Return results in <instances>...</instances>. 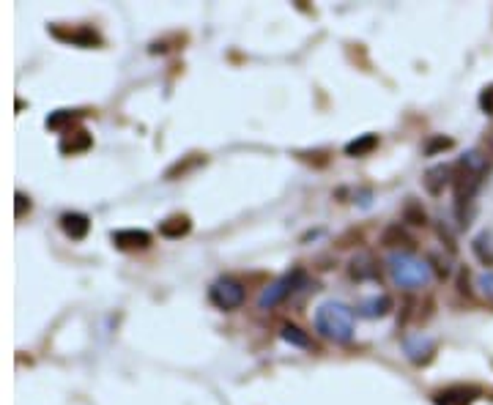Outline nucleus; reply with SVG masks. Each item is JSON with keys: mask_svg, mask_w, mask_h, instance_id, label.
Instances as JSON below:
<instances>
[{"mask_svg": "<svg viewBox=\"0 0 493 405\" xmlns=\"http://www.w3.org/2000/svg\"><path fill=\"white\" fill-rule=\"evenodd\" d=\"M488 173V159L480 156L477 151L466 153L458 165H455V176H452V189H455V211H458V219L463 225V208L474 200L482 176Z\"/></svg>", "mask_w": 493, "mask_h": 405, "instance_id": "f257e3e1", "label": "nucleus"}, {"mask_svg": "<svg viewBox=\"0 0 493 405\" xmlns=\"http://www.w3.org/2000/svg\"><path fill=\"white\" fill-rule=\"evenodd\" d=\"M316 331L332 342H348L354 337V309L340 302H326L316 309Z\"/></svg>", "mask_w": 493, "mask_h": 405, "instance_id": "f03ea898", "label": "nucleus"}, {"mask_svg": "<svg viewBox=\"0 0 493 405\" xmlns=\"http://www.w3.org/2000/svg\"><path fill=\"white\" fill-rule=\"evenodd\" d=\"M389 266V274H392L394 285L406 288V290H414V288H425L430 279H433V271H430V263L419 260L408 252H394L389 255L387 260Z\"/></svg>", "mask_w": 493, "mask_h": 405, "instance_id": "7ed1b4c3", "label": "nucleus"}, {"mask_svg": "<svg viewBox=\"0 0 493 405\" xmlns=\"http://www.w3.org/2000/svg\"><path fill=\"white\" fill-rule=\"evenodd\" d=\"M304 285H307V271L304 269H291L288 274H282L277 282H271L269 288L258 296V309H274L277 304H282L291 293H296Z\"/></svg>", "mask_w": 493, "mask_h": 405, "instance_id": "20e7f679", "label": "nucleus"}, {"mask_svg": "<svg viewBox=\"0 0 493 405\" xmlns=\"http://www.w3.org/2000/svg\"><path fill=\"white\" fill-rule=\"evenodd\" d=\"M208 299H211L214 307H220V309H239L246 299V290L242 282L225 277V279H217V282L208 288Z\"/></svg>", "mask_w": 493, "mask_h": 405, "instance_id": "39448f33", "label": "nucleus"}, {"mask_svg": "<svg viewBox=\"0 0 493 405\" xmlns=\"http://www.w3.org/2000/svg\"><path fill=\"white\" fill-rule=\"evenodd\" d=\"M49 33L61 41H69L74 47H99L101 44V36H99L94 27H72V30H63V27H49Z\"/></svg>", "mask_w": 493, "mask_h": 405, "instance_id": "423d86ee", "label": "nucleus"}, {"mask_svg": "<svg viewBox=\"0 0 493 405\" xmlns=\"http://www.w3.org/2000/svg\"><path fill=\"white\" fill-rule=\"evenodd\" d=\"M480 397V389L474 386H447V389H439L433 394V403L436 405H471Z\"/></svg>", "mask_w": 493, "mask_h": 405, "instance_id": "0eeeda50", "label": "nucleus"}, {"mask_svg": "<svg viewBox=\"0 0 493 405\" xmlns=\"http://www.w3.org/2000/svg\"><path fill=\"white\" fill-rule=\"evenodd\" d=\"M113 244L118 250H146L151 244V233L146 230H137V228H129V230H113Z\"/></svg>", "mask_w": 493, "mask_h": 405, "instance_id": "6e6552de", "label": "nucleus"}, {"mask_svg": "<svg viewBox=\"0 0 493 405\" xmlns=\"http://www.w3.org/2000/svg\"><path fill=\"white\" fill-rule=\"evenodd\" d=\"M406 354L414 364H428L433 354H436V342L425 334H417V337H408L406 340Z\"/></svg>", "mask_w": 493, "mask_h": 405, "instance_id": "1a4fd4ad", "label": "nucleus"}, {"mask_svg": "<svg viewBox=\"0 0 493 405\" xmlns=\"http://www.w3.org/2000/svg\"><path fill=\"white\" fill-rule=\"evenodd\" d=\"M452 176H455V167H452V165H436V167H430V170L422 176V184H425V189H428L430 195H442L444 186L452 184Z\"/></svg>", "mask_w": 493, "mask_h": 405, "instance_id": "9d476101", "label": "nucleus"}, {"mask_svg": "<svg viewBox=\"0 0 493 405\" xmlns=\"http://www.w3.org/2000/svg\"><path fill=\"white\" fill-rule=\"evenodd\" d=\"M351 277L356 282H365V279H378V263L370 252H359L351 260Z\"/></svg>", "mask_w": 493, "mask_h": 405, "instance_id": "9b49d317", "label": "nucleus"}, {"mask_svg": "<svg viewBox=\"0 0 493 405\" xmlns=\"http://www.w3.org/2000/svg\"><path fill=\"white\" fill-rule=\"evenodd\" d=\"M61 228H63V233H66L69 238L82 241V238L88 236V230H91V219H88L85 214L72 211V214H63V217H61Z\"/></svg>", "mask_w": 493, "mask_h": 405, "instance_id": "f8f14e48", "label": "nucleus"}, {"mask_svg": "<svg viewBox=\"0 0 493 405\" xmlns=\"http://www.w3.org/2000/svg\"><path fill=\"white\" fill-rule=\"evenodd\" d=\"M389 309H392V299L387 293L370 296V299H365V302L356 307V312L362 318H384V315H389Z\"/></svg>", "mask_w": 493, "mask_h": 405, "instance_id": "ddd939ff", "label": "nucleus"}, {"mask_svg": "<svg viewBox=\"0 0 493 405\" xmlns=\"http://www.w3.org/2000/svg\"><path fill=\"white\" fill-rule=\"evenodd\" d=\"M192 230V219L187 214H175V217H168L165 222H159V233L165 238H181Z\"/></svg>", "mask_w": 493, "mask_h": 405, "instance_id": "4468645a", "label": "nucleus"}, {"mask_svg": "<svg viewBox=\"0 0 493 405\" xmlns=\"http://www.w3.org/2000/svg\"><path fill=\"white\" fill-rule=\"evenodd\" d=\"M414 241H411V236L403 230V225H387L384 233H381V247H387V250H394V247H411Z\"/></svg>", "mask_w": 493, "mask_h": 405, "instance_id": "2eb2a0df", "label": "nucleus"}, {"mask_svg": "<svg viewBox=\"0 0 493 405\" xmlns=\"http://www.w3.org/2000/svg\"><path fill=\"white\" fill-rule=\"evenodd\" d=\"M91 146H94V137H91L85 129H77L74 134L61 140V153H82V151H88Z\"/></svg>", "mask_w": 493, "mask_h": 405, "instance_id": "dca6fc26", "label": "nucleus"}, {"mask_svg": "<svg viewBox=\"0 0 493 405\" xmlns=\"http://www.w3.org/2000/svg\"><path fill=\"white\" fill-rule=\"evenodd\" d=\"M471 252L477 255L480 263L493 266V230H482V233L471 241Z\"/></svg>", "mask_w": 493, "mask_h": 405, "instance_id": "f3484780", "label": "nucleus"}, {"mask_svg": "<svg viewBox=\"0 0 493 405\" xmlns=\"http://www.w3.org/2000/svg\"><path fill=\"white\" fill-rule=\"evenodd\" d=\"M400 217H403V222H408V225H428V214H425V208H422V202L414 200V198H408V200L403 202V211H400Z\"/></svg>", "mask_w": 493, "mask_h": 405, "instance_id": "a211bd4d", "label": "nucleus"}, {"mask_svg": "<svg viewBox=\"0 0 493 405\" xmlns=\"http://www.w3.org/2000/svg\"><path fill=\"white\" fill-rule=\"evenodd\" d=\"M375 148H378V134H362V137H356L345 146V153L348 156H368Z\"/></svg>", "mask_w": 493, "mask_h": 405, "instance_id": "6ab92c4d", "label": "nucleus"}, {"mask_svg": "<svg viewBox=\"0 0 493 405\" xmlns=\"http://www.w3.org/2000/svg\"><path fill=\"white\" fill-rule=\"evenodd\" d=\"M280 334H282V340H285L288 345H296V348H310V345H313L310 337L299 329V326H294V323H285V326L280 329Z\"/></svg>", "mask_w": 493, "mask_h": 405, "instance_id": "aec40b11", "label": "nucleus"}, {"mask_svg": "<svg viewBox=\"0 0 493 405\" xmlns=\"http://www.w3.org/2000/svg\"><path fill=\"white\" fill-rule=\"evenodd\" d=\"M77 115H80L77 110H55V112H49L44 124H47V129H52V131H61V129L69 127Z\"/></svg>", "mask_w": 493, "mask_h": 405, "instance_id": "412c9836", "label": "nucleus"}, {"mask_svg": "<svg viewBox=\"0 0 493 405\" xmlns=\"http://www.w3.org/2000/svg\"><path fill=\"white\" fill-rule=\"evenodd\" d=\"M447 148H452V140L449 137H430L428 146H425V153L428 156H436L439 151H447Z\"/></svg>", "mask_w": 493, "mask_h": 405, "instance_id": "4be33fe9", "label": "nucleus"}, {"mask_svg": "<svg viewBox=\"0 0 493 405\" xmlns=\"http://www.w3.org/2000/svg\"><path fill=\"white\" fill-rule=\"evenodd\" d=\"M477 288H480V293H482L485 299L493 302V271H482V274L477 277Z\"/></svg>", "mask_w": 493, "mask_h": 405, "instance_id": "5701e85b", "label": "nucleus"}, {"mask_svg": "<svg viewBox=\"0 0 493 405\" xmlns=\"http://www.w3.org/2000/svg\"><path fill=\"white\" fill-rule=\"evenodd\" d=\"M480 110L485 115H493V85H485L482 94H480Z\"/></svg>", "mask_w": 493, "mask_h": 405, "instance_id": "b1692460", "label": "nucleus"}, {"mask_svg": "<svg viewBox=\"0 0 493 405\" xmlns=\"http://www.w3.org/2000/svg\"><path fill=\"white\" fill-rule=\"evenodd\" d=\"M14 200H17V211H14V214H17V219H20V217L25 214V208L30 211V198H25L23 192H17V198H14Z\"/></svg>", "mask_w": 493, "mask_h": 405, "instance_id": "393cba45", "label": "nucleus"}, {"mask_svg": "<svg viewBox=\"0 0 493 405\" xmlns=\"http://www.w3.org/2000/svg\"><path fill=\"white\" fill-rule=\"evenodd\" d=\"M485 146H488V151L493 153V127L485 131Z\"/></svg>", "mask_w": 493, "mask_h": 405, "instance_id": "a878e982", "label": "nucleus"}]
</instances>
